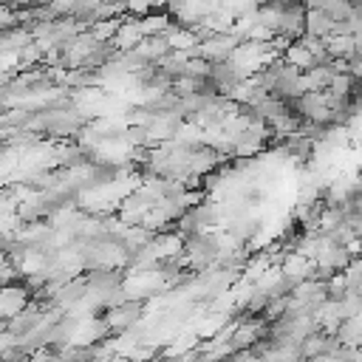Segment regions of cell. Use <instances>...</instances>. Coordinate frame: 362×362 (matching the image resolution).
Masks as SVG:
<instances>
[{
	"mask_svg": "<svg viewBox=\"0 0 362 362\" xmlns=\"http://www.w3.org/2000/svg\"><path fill=\"white\" fill-rule=\"evenodd\" d=\"M139 317H141V300H124L105 311V320H107L110 331H116V334L133 328L139 322Z\"/></svg>",
	"mask_w": 362,
	"mask_h": 362,
	"instance_id": "1",
	"label": "cell"
},
{
	"mask_svg": "<svg viewBox=\"0 0 362 362\" xmlns=\"http://www.w3.org/2000/svg\"><path fill=\"white\" fill-rule=\"evenodd\" d=\"M144 37H147V34H144V28H141V20H139V17H124L122 25H119V31H116V37L110 40V45H113L116 51H130V48H136Z\"/></svg>",
	"mask_w": 362,
	"mask_h": 362,
	"instance_id": "2",
	"label": "cell"
},
{
	"mask_svg": "<svg viewBox=\"0 0 362 362\" xmlns=\"http://www.w3.org/2000/svg\"><path fill=\"white\" fill-rule=\"evenodd\" d=\"M25 305H28V286H23V280H20V286L6 283V288H3V308H0L3 311V320H11Z\"/></svg>",
	"mask_w": 362,
	"mask_h": 362,
	"instance_id": "3",
	"label": "cell"
},
{
	"mask_svg": "<svg viewBox=\"0 0 362 362\" xmlns=\"http://www.w3.org/2000/svg\"><path fill=\"white\" fill-rule=\"evenodd\" d=\"M334 28H337V20H334L328 11L308 6V14H305V34H311V37H322V40H325L328 34H334Z\"/></svg>",
	"mask_w": 362,
	"mask_h": 362,
	"instance_id": "4",
	"label": "cell"
},
{
	"mask_svg": "<svg viewBox=\"0 0 362 362\" xmlns=\"http://www.w3.org/2000/svg\"><path fill=\"white\" fill-rule=\"evenodd\" d=\"M283 57H286V62H291V65H294V68H300V71H308V68H314V65H317L314 51H311L303 40H294V42L283 51Z\"/></svg>",
	"mask_w": 362,
	"mask_h": 362,
	"instance_id": "5",
	"label": "cell"
}]
</instances>
